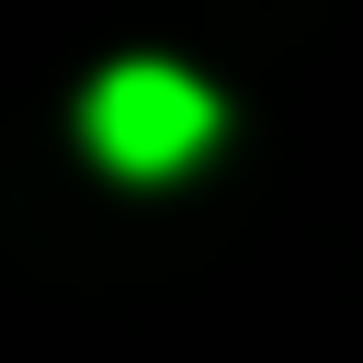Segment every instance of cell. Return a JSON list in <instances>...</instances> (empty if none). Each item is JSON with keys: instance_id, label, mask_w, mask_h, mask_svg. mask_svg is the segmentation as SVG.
Listing matches in <instances>:
<instances>
[{"instance_id": "cell-1", "label": "cell", "mask_w": 363, "mask_h": 363, "mask_svg": "<svg viewBox=\"0 0 363 363\" xmlns=\"http://www.w3.org/2000/svg\"><path fill=\"white\" fill-rule=\"evenodd\" d=\"M91 147H102V170H125V182H170V170H193L204 147H216V91L193 79V68H170V57H125V68H102L91 79Z\"/></svg>"}]
</instances>
